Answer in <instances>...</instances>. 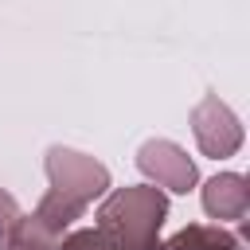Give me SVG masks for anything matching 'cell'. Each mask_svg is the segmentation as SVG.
Wrapping results in <instances>:
<instances>
[{
    "instance_id": "cell-1",
    "label": "cell",
    "mask_w": 250,
    "mask_h": 250,
    "mask_svg": "<svg viewBox=\"0 0 250 250\" xmlns=\"http://www.w3.org/2000/svg\"><path fill=\"white\" fill-rule=\"evenodd\" d=\"M47 180H51V188L31 215H35V223H43L51 234L62 238V230L74 219H82V211L109 188V168L86 152L55 145V148H47Z\"/></svg>"
},
{
    "instance_id": "cell-2",
    "label": "cell",
    "mask_w": 250,
    "mask_h": 250,
    "mask_svg": "<svg viewBox=\"0 0 250 250\" xmlns=\"http://www.w3.org/2000/svg\"><path fill=\"white\" fill-rule=\"evenodd\" d=\"M168 219V195L152 184L117 188L98 207V227L117 250H160V227Z\"/></svg>"
},
{
    "instance_id": "cell-3",
    "label": "cell",
    "mask_w": 250,
    "mask_h": 250,
    "mask_svg": "<svg viewBox=\"0 0 250 250\" xmlns=\"http://www.w3.org/2000/svg\"><path fill=\"white\" fill-rule=\"evenodd\" d=\"M191 133L203 156H234L242 148V121L230 113L227 102H219V94H207L195 109H191Z\"/></svg>"
},
{
    "instance_id": "cell-4",
    "label": "cell",
    "mask_w": 250,
    "mask_h": 250,
    "mask_svg": "<svg viewBox=\"0 0 250 250\" xmlns=\"http://www.w3.org/2000/svg\"><path fill=\"white\" fill-rule=\"evenodd\" d=\"M137 168L156 188H168V191H180V195H188L199 180L195 164L188 160V152L176 141H145L141 152H137Z\"/></svg>"
},
{
    "instance_id": "cell-5",
    "label": "cell",
    "mask_w": 250,
    "mask_h": 250,
    "mask_svg": "<svg viewBox=\"0 0 250 250\" xmlns=\"http://www.w3.org/2000/svg\"><path fill=\"white\" fill-rule=\"evenodd\" d=\"M250 207V188L238 172H219L203 184V211L211 219H242Z\"/></svg>"
},
{
    "instance_id": "cell-6",
    "label": "cell",
    "mask_w": 250,
    "mask_h": 250,
    "mask_svg": "<svg viewBox=\"0 0 250 250\" xmlns=\"http://www.w3.org/2000/svg\"><path fill=\"white\" fill-rule=\"evenodd\" d=\"M160 250H242V242L219 227H203V223H191L184 227L180 234H172Z\"/></svg>"
},
{
    "instance_id": "cell-7",
    "label": "cell",
    "mask_w": 250,
    "mask_h": 250,
    "mask_svg": "<svg viewBox=\"0 0 250 250\" xmlns=\"http://www.w3.org/2000/svg\"><path fill=\"white\" fill-rule=\"evenodd\" d=\"M59 242H62V238L51 234L43 223H35V215H20V223H16V230L8 234L4 250H55Z\"/></svg>"
},
{
    "instance_id": "cell-8",
    "label": "cell",
    "mask_w": 250,
    "mask_h": 250,
    "mask_svg": "<svg viewBox=\"0 0 250 250\" xmlns=\"http://www.w3.org/2000/svg\"><path fill=\"white\" fill-rule=\"evenodd\" d=\"M55 250H117L102 230H70Z\"/></svg>"
},
{
    "instance_id": "cell-9",
    "label": "cell",
    "mask_w": 250,
    "mask_h": 250,
    "mask_svg": "<svg viewBox=\"0 0 250 250\" xmlns=\"http://www.w3.org/2000/svg\"><path fill=\"white\" fill-rule=\"evenodd\" d=\"M20 215H23V211H20V203H16V199H12V195L0 188V246H4V242H8V234L16 230Z\"/></svg>"
}]
</instances>
